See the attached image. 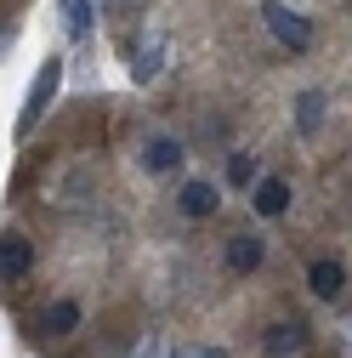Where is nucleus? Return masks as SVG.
<instances>
[{"instance_id":"9b49d317","label":"nucleus","mask_w":352,"mask_h":358,"mask_svg":"<svg viewBox=\"0 0 352 358\" xmlns=\"http://www.w3.org/2000/svg\"><path fill=\"white\" fill-rule=\"evenodd\" d=\"M74 324H80V307H74V301H52L46 319H40V330H46V336H68Z\"/></svg>"},{"instance_id":"f257e3e1","label":"nucleus","mask_w":352,"mask_h":358,"mask_svg":"<svg viewBox=\"0 0 352 358\" xmlns=\"http://www.w3.org/2000/svg\"><path fill=\"white\" fill-rule=\"evenodd\" d=\"M261 17H267V29H273V40L284 52H307L313 46V23H307L301 12H290V6H279V0H267L261 6Z\"/></svg>"},{"instance_id":"ddd939ff","label":"nucleus","mask_w":352,"mask_h":358,"mask_svg":"<svg viewBox=\"0 0 352 358\" xmlns=\"http://www.w3.org/2000/svg\"><path fill=\"white\" fill-rule=\"evenodd\" d=\"M228 182H233V188H250V182H256V159H250V154H233V159H228Z\"/></svg>"},{"instance_id":"7ed1b4c3","label":"nucleus","mask_w":352,"mask_h":358,"mask_svg":"<svg viewBox=\"0 0 352 358\" xmlns=\"http://www.w3.org/2000/svg\"><path fill=\"white\" fill-rule=\"evenodd\" d=\"M261 347H267V358H301L307 352V324L284 319V324H273L267 336H261Z\"/></svg>"},{"instance_id":"423d86ee","label":"nucleus","mask_w":352,"mask_h":358,"mask_svg":"<svg viewBox=\"0 0 352 358\" xmlns=\"http://www.w3.org/2000/svg\"><path fill=\"white\" fill-rule=\"evenodd\" d=\"M228 267H233V273H256V267H261V239L256 234H233L228 239Z\"/></svg>"},{"instance_id":"1a4fd4ad","label":"nucleus","mask_w":352,"mask_h":358,"mask_svg":"<svg viewBox=\"0 0 352 358\" xmlns=\"http://www.w3.org/2000/svg\"><path fill=\"white\" fill-rule=\"evenodd\" d=\"M256 210H261V216H284V210H290V182L267 176V182L256 188Z\"/></svg>"},{"instance_id":"20e7f679","label":"nucleus","mask_w":352,"mask_h":358,"mask_svg":"<svg viewBox=\"0 0 352 358\" xmlns=\"http://www.w3.org/2000/svg\"><path fill=\"white\" fill-rule=\"evenodd\" d=\"M307 285H313V296L335 301V296L346 290V267H341V262H313V273H307Z\"/></svg>"},{"instance_id":"2eb2a0df","label":"nucleus","mask_w":352,"mask_h":358,"mask_svg":"<svg viewBox=\"0 0 352 358\" xmlns=\"http://www.w3.org/2000/svg\"><path fill=\"white\" fill-rule=\"evenodd\" d=\"M176 358H222V352H216V347H182Z\"/></svg>"},{"instance_id":"0eeeda50","label":"nucleus","mask_w":352,"mask_h":358,"mask_svg":"<svg viewBox=\"0 0 352 358\" xmlns=\"http://www.w3.org/2000/svg\"><path fill=\"white\" fill-rule=\"evenodd\" d=\"M295 131L301 137H318L324 131V92H301L295 97Z\"/></svg>"},{"instance_id":"9d476101","label":"nucleus","mask_w":352,"mask_h":358,"mask_svg":"<svg viewBox=\"0 0 352 358\" xmlns=\"http://www.w3.org/2000/svg\"><path fill=\"white\" fill-rule=\"evenodd\" d=\"M176 205H182V216H210L216 210V188L210 182H188L182 194H176Z\"/></svg>"},{"instance_id":"4468645a","label":"nucleus","mask_w":352,"mask_h":358,"mask_svg":"<svg viewBox=\"0 0 352 358\" xmlns=\"http://www.w3.org/2000/svg\"><path fill=\"white\" fill-rule=\"evenodd\" d=\"M131 74H137V80H154V74H159V52H142V57H137V69H131Z\"/></svg>"},{"instance_id":"f03ea898","label":"nucleus","mask_w":352,"mask_h":358,"mask_svg":"<svg viewBox=\"0 0 352 358\" xmlns=\"http://www.w3.org/2000/svg\"><path fill=\"white\" fill-rule=\"evenodd\" d=\"M57 85H63V63L52 57L46 69H40V74H34V85H29V97H23V120H17L23 131H29V125H34L40 114H46V108H52V92H57Z\"/></svg>"},{"instance_id":"dca6fc26","label":"nucleus","mask_w":352,"mask_h":358,"mask_svg":"<svg viewBox=\"0 0 352 358\" xmlns=\"http://www.w3.org/2000/svg\"><path fill=\"white\" fill-rule=\"evenodd\" d=\"M137 358H165V352H159V341H148V347H137Z\"/></svg>"},{"instance_id":"39448f33","label":"nucleus","mask_w":352,"mask_h":358,"mask_svg":"<svg viewBox=\"0 0 352 358\" xmlns=\"http://www.w3.org/2000/svg\"><path fill=\"white\" fill-rule=\"evenodd\" d=\"M142 165L148 171H176V165H182V143H176V137H148V148H142Z\"/></svg>"},{"instance_id":"6e6552de","label":"nucleus","mask_w":352,"mask_h":358,"mask_svg":"<svg viewBox=\"0 0 352 358\" xmlns=\"http://www.w3.org/2000/svg\"><path fill=\"white\" fill-rule=\"evenodd\" d=\"M29 262H34V250H29L23 234H6V239H0V267H6V279H23Z\"/></svg>"},{"instance_id":"f8f14e48","label":"nucleus","mask_w":352,"mask_h":358,"mask_svg":"<svg viewBox=\"0 0 352 358\" xmlns=\"http://www.w3.org/2000/svg\"><path fill=\"white\" fill-rule=\"evenodd\" d=\"M63 23H68L74 40H85L91 34V0H63Z\"/></svg>"}]
</instances>
